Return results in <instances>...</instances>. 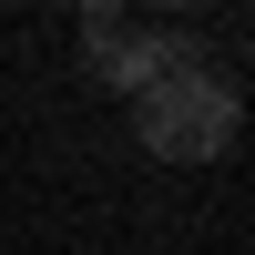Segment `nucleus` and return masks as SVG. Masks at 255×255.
I'll return each instance as SVG.
<instances>
[{
    "label": "nucleus",
    "mask_w": 255,
    "mask_h": 255,
    "mask_svg": "<svg viewBox=\"0 0 255 255\" xmlns=\"http://www.w3.org/2000/svg\"><path fill=\"white\" fill-rule=\"evenodd\" d=\"M133 133H143V153H153V163H215V153H235L245 102H235V82H225V72L153 82V92H133Z\"/></svg>",
    "instance_id": "1"
},
{
    "label": "nucleus",
    "mask_w": 255,
    "mask_h": 255,
    "mask_svg": "<svg viewBox=\"0 0 255 255\" xmlns=\"http://www.w3.org/2000/svg\"><path fill=\"white\" fill-rule=\"evenodd\" d=\"M82 61H92L102 92H153V41L123 31V20H92V31H82Z\"/></svg>",
    "instance_id": "2"
},
{
    "label": "nucleus",
    "mask_w": 255,
    "mask_h": 255,
    "mask_svg": "<svg viewBox=\"0 0 255 255\" xmlns=\"http://www.w3.org/2000/svg\"><path fill=\"white\" fill-rule=\"evenodd\" d=\"M72 10H82V20H123V0H72Z\"/></svg>",
    "instance_id": "3"
},
{
    "label": "nucleus",
    "mask_w": 255,
    "mask_h": 255,
    "mask_svg": "<svg viewBox=\"0 0 255 255\" xmlns=\"http://www.w3.org/2000/svg\"><path fill=\"white\" fill-rule=\"evenodd\" d=\"M153 10H215V0H153Z\"/></svg>",
    "instance_id": "4"
}]
</instances>
